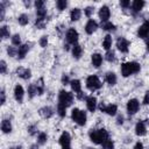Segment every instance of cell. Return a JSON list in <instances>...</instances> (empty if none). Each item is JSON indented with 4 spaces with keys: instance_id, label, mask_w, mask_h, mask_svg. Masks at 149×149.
<instances>
[{
    "instance_id": "obj_21",
    "label": "cell",
    "mask_w": 149,
    "mask_h": 149,
    "mask_svg": "<svg viewBox=\"0 0 149 149\" xmlns=\"http://www.w3.org/2000/svg\"><path fill=\"white\" fill-rule=\"evenodd\" d=\"M71 52H72V56H73V58H76V59H79L80 57H81V54H83V48H81V45L80 44H74L73 47H72V49H71Z\"/></svg>"
},
{
    "instance_id": "obj_56",
    "label": "cell",
    "mask_w": 149,
    "mask_h": 149,
    "mask_svg": "<svg viewBox=\"0 0 149 149\" xmlns=\"http://www.w3.org/2000/svg\"><path fill=\"white\" fill-rule=\"evenodd\" d=\"M62 149H71V147H69V148H62Z\"/></svg>"
},
{
    "instance_id": "obj_50",
    "label": "cell",
    "mask_w": 149,
    "mask_h": 149,
    "mask_svg": "<svg viewBox=\"0 0 149 149\" xmlns=\"http://www.w3.org/2000/svg\"><path fill=\"white\" fill-rule=\"evenodd\" d=\"M0 95H1V105H3V104H5V101H6V94H5V91H3V90L1 91Z\"/></svg>"
},
{
    "instance_id": "obj_31",
    "label": "cell",
    "mask_w": 149,
    "mask_h": 149,
    "mask_svg": "<svg viewBox=\"0 0 149 149\" xmlns=\"http://www.w3.org/2000/svg\"><path fill=\"white\" fill-rule=\"evenodd\" d=\"M0 36L2 38H8L10 36V33H9V29L7 26H1L0 28Z\"/></svg>"
},
{
    "instance_id": "obj_5",
    "label": "cell",
    "mask_w": 149,
    "mask_h": 149,
    "mask_svg": "<svg viewBox=\"0 0 149 149\" xmlns=\"http://www.w3.org/2000/svg\"><path fill=\"white\" fill-rule=\"evenodd\" d=\"M102 86V84H101V81H100V79L98 78V76H95V74H92V76H88L87 77V79H86V87L90 90V91H97V90H99L100 87Z\"/></svg>"
},
{
    "instance_id": "obj_26",
    "label": "cell",
    "mask_w": 149,
    "mask_h": 149,
    "mask_svg": "<svg viewBox=\"0 0 149 149\" xmlns=\"http://www.w3.org/2000/svg\"><path fill=\"white\" fill-rule=\"evenodd\" d=\"M80 16H81V10L79 8L71 9V12H70V19H71V21H78L80 19Z\"/></svg>"
},
{
    "instance_id": "obj_54",
    "label": "cell",
    "mask_w": 149,
    "mask_h": 149,
    "mask_svg": "<svg viewBox=\"0 0 149 149\" xmlns=\"http://www.w3.org/2000/svg\"><path fill=\"white\" fill-rule=\"evenodd\" d=\"M146 45H147V51L149 52V40H147V42H146Z\"/></svg>"
},
{
    "instance_id": "obj_38",
    "label": "cell",
    "mask_w": 149,
    "mask_h": 149,
    "mask_svg": "<svg viewBox=\"0 0 149 149\" xmlns=\"http://www.w3.org/2000/svg\"><path fill=\"white\" fill-rule=\"evenodd\" d=\"M12 44L13 45H17V47L21 45V37H20L19 34H15V35L12 36Z\"/></svg>"
},
{
    "instance_id": "obj_34",
    "label": "cell",
    "mask_w": 149,
    "mask_h": 149,
    "mask_svg": "<svg viewBox=\"0 0 149 149\" xmlns=\"http://www.w3.org/2000/svg\"><path fill=\"white\" fill-rule=\"evenodd\" d=\"M101 147H102V149H114V142L112 140L107 139L101 143Z\"/></svg>"
},
{
    "instance_id": "obj_27",
    "label": "cell",
    "mask_w": 149,
    "mask_h": 149,
    "mask_svg": "<svg viewBox=\"0 0 149 149\" xmlns=\"http://www.w3.org/2000/svg\"><path fill=\"white\" fill-rule=\"evenodd\" d=\"M101 28L106 31H115L116 30V27L114 23H112L111 21H106V22H102L101 23Z\"/></svg>"
},
{
    "instance_id": "obj_44",
    "label": "cell",
    "mask_w": 149,
    "mask_h": 149,
    "mask_svg": "<svg viewBox=\"0 0 149 149\" xmlns=\"http://www.w3.org/2000/svg\"><path fill=\"white\" fill-rule=\"evenodd\" d=\"M93 10H94L93 7H90V6H88V7H86V8L84 9V14H85L87 17H90V16L93 14Z\"/></svg>"
},
{
    "instance_id": "obj_53",
    "label": "cell",
    "mask_w": 149,
    "mask_h": 149,
    "mask_svg": "<svg viewBox=\"0 0 149 149\" xmlns=\"http://www.w3.org/2000/svg\"><path fill=\"white\" fill-rule=\"evenodd\" d=\"M29 149H38V144H31Z\"/></svg>"
},
{
    "instance_id": "obj_1",
    "label": "cell",
    "mask_w": 149,
    "mask_h": 149,
    "mask_svg": "<svg viewBox=\"0 0 149 149\" xmlns=\"http://www.w3.org/2000/svg\"><path fill=\"white\" fill-rule=\"evenodd\" d=\"M88 136H90V140H91L93 143H95V144H101L105 140L109 139V137H108V132H107L106 129H104V128L90 130Z\"/></svg>"
},
{
    "instance_id": "obj_17",
    "label": "cell",
    "mask_w": 149,
    "mask_h": 149,
    "mask_svg": "<svg viewBox=\"0 0 149 149\" xmlns=\"http://www.w3.org/2000/svg\"><path fill=\"white\" fill-rule=\"evenodd\" d=\"M16 74L22 78V79H29L31 77V71L29 69H26V68H17L16 69Z\"/></svg>"
},
{
    "instance_id": "obj_7",
    "label": "cell",
    "mask_w": 149,
    "mask_h": 149,
    "mask_svg": "<svg viewBox=\"0 0 149 149\" xmlns=\"http://www.w3.org/2000/svg\"><path fill=\"white\" fill-rule=\"evenodd\" d=\"M99 109L101 111V112H104V113H106V114H108V115H115L116 114V112H118V106L116 105H114V104H109V105H105L104 102H101L100 105H99Z\"/></svg>"
},
{
    "instance_id": "obj_52",
    "label": "cell",
    "mask_w": 149,
    "mask_h": 149,
    "mask_svg": "<svg viewBox=\"0 0 149 149\" xmlns=\"http://www.w3.org/2000/svg\"><path fill=\"white\" fill-rule=\"evenodd\" d=\"M122 123H123V116L119 115L118 116V125H122Z\"/></svg>"
},
{
    "instance_id": "obj_39",
    "label": "cell",
    "mask_w": 149,
    "mask_h": 149,
    "mask_svg": "<svg viewBox=\"0 0 149 149\" xmlns=\"http://www.w3.org/2000/svg\"><path fill=\"white\" fill-rule=\"evenodd\" d=\"M56 6H57V8H58L59 10H64V9L66 8V6H68V2H66L65 0H58V1L56 2Z\"/></svg>"
},
{
    "instance_id": "obj_14",
    "label": "cell",
    "mask_w": 149,
    "mask_h": 149,
    "mask_svg": "<svg viewBox=\"0 0 149 149\" xmlns=\"http://www.w3.org/2000/svg\"><path fill=\"white\" fill-rule=\"evenodd\" d=\"M98 15H99V19L101 20V22H106V21H108L109 16H111L109 8H108L107 6H102V7L99 9Z\"/></svg>"
},
{
    "instance_id": "obj_46",
    "label": "cell",
    "mask_w": 149,
    "mask_h": 149,
    "mask_svg": "<svg viewBox=\"0 0 149 149\" xmlns=\"http://www.w3.org/2000/svg\"><path fill=\"white\" fill-rule=\"evenodd\" d=\"M35 7H36V9L43 8V7H44V1H42V0H36V1H35Z\"/></svg>"
},
{
    "instance_id": "obj_32",
    "label": "cell",
    "mask_w": 149,
    "mask_h": 149,
    "mask_svg": "<svg viewBox=\"0 0 149 149\" xmlns=\"http://www.w3.org/2000/svg\"><path fill=\"white\" fill-rule=\"evenodd\" d=\"M17 22H19L21 26H26V24H28V22H29V17H28V15H27V14H21V15H19V17H17Z\"/></svg>"
},
{
    "instance_id": "obj_41",
    "label": "cell",
    "mask_w": 149,
    "mask_h": 149,
    "mask_svg": "<svg viewBox=\"0 0 149 149\" xmlns=\"http://www.w3.org/2000/svg\"><path fill=\"white\" fill-rule=\"evenodd\" d=\"M7 54H8L10 57H14V56L17 55V49H15V47L10 45V47L7 48Z\"/></svg>"
},
{
    "instance_id": "obj_45",
    "label": "cell",
    "mask_w": 149,
    "mask_h": 149,
    "mask_svg": "<svg viewBox=\"0 0 149 149\" xmlns=\"http://www.w3.org/2000/svg\"><path fill=\"white\" fill-rule=\"evenodd\" d=\"M6 70H7L6 62H5V61H1V62H0V72H1V73H6Z\"/></svg>"
},
{
    "instance_id": "obj_4",
    "label": "cell",
    "mask_w": 149,
    "mask_h": 149,
    "mask_svg": "<svg viewBox=\"0 0 149 149\" xmlns=\"http://www.w3.org/2000/svg\"><path fill=\"white\" fill-rule=\"evenodd\" d=\"M73 102V94L71 92H68L65 90H62L59 91V94H58V104L65 106V107H69L71 106Z\"/></svg>"
},
{
    "instance_id": "obj_3",
    "label": "cell",
    "mask_w": 149,
    "mask_h": 149,
    "mask_svg": "<svg viewBox=\"0 0 149 149\" xmlns=\"http://www.w3.org/2000/svg\"><path fill=\"white\" fill-rule=\"evenodd\" d=\"M71 119H72V121H74L77 125L84 126V125L86 123L87 116H86V113H85L84 111H81V109H79V108H73L72 112H71Z\"/></svg>"
},
{
    "instance_id": "obj_40",
    "label": "cell",
    "mask_w": 149,
    "mask_h": 149,
    "mask_svg": "<svg viewBox=\"0 0 149 149\" xmlns=\"http://www.w3.org/2000/svg\"><path fill=\"white\" fill-rule=\"evenodd\" d=\"M105 56H106V59H107L108 62H114V61H115V54H114L113 50H108Z\"/></svg>"
},
{
    "instance_id": "obj_15",
    "label": "cell",
    "mask_w": 149,
    "mask_h": 149,
    "mask_svg": "<svg viewBox=\"0 0 149 149\" xmlns=\"http://www.w3.org/2000/svg\"><path fill=\"white\" fill-rule=\"evenodd\" d=\"M97 29H98V23H97V21L90 19V20L87 21V23L85 24V31H86L88 35H91V34H93Z\"/></svg>"
},
{
    "instance_id": "obj_25",
    "label": "cell",
    "mask_w": 149,
    "mask_h": 149,
    "mask_svg": "<svg viewBox=\"0 0 149 149\" xmlns=\"http://www.w3.org/2000/svg\"><path fill=\"white\" fill-rule=\"evenodd\" d=\"M1 130L3 134H8L12 132V123L9 120H2L1 122Z\"/></svg>"
},
{
    "instance_id": "obj_24",
    "label": "cell",
    "mask_w": 149,
    "mask_h": 149,
    "mask_svg": "<svg viewBox=\"0 0 149 149\" xmlns=\"http://www.w3.org/2000/svg\"><path fill=\"white\" fill-rule=\"evenodd\" d=\"M70 85H71L72 91H73L76 94H78L79 92H81V83H80V80H78V79H72V80L70 81Z\"/></svg>"
},
{
    "instance_id": "obj_16",
    "label": "cell",
    "mask_w": 149,
    "mask_h": 149,
    "mask_svg": "<svg viewBox=\"0 0 149 149\" xmlns=\"http://www.w3.org/2000/svg\"><path fill=\"white\" fill-rule=\"evenodd\" d=\"M54 109L50 107V106H44V107H42V108H40V111H38V114L42 116V118H44V119H49V118H51L52 115H54Z\"/></svg>"
},
{
    "instance_id": "obj_2",
    "label": "cell",
    "mask_w": 149,
    "mask_h": 149,
    "mask_svg": "<svg viewBox=\"0 0 149 149\" xmlns=\"http://www.w3.org/2000/svg\"><path fill=\"white\" fill-rule=\"evenodd\" d=\"M141 66L137 62H127L121 65V74L123 77H129L134 73L140 72Z\"/></svg>"
},
{
    "instance_id": "obj_55",
    "label": "cell",
    "mask_w": 149,
    "mask_h": 149,
    "mask_svg": "<svg viewBox=\"0 0 149 149\" xmlns=\"http://www.w3.org/2000/svg\"><path fill=\"white\" fill-rule=\"evenodd\" d=\"M9 149H22L20 146H17V147H12V148H9Z\"/></svg>"
},
{
    "instance_id": "obj_10",
    "label": "cell",
    "mask_w": 149,
    "mask_h": 149,
    "mask_svg": "<svg viewBox=\"0 0 149 149\" xmlns=\"http://www.w3.org/2000/svg\"><path fill=\"white\" fill-rule=\"evenodd\" d=\"M149 35V20H146L137 29V36L141 38H147Z\"/></svg>"
},
{
    "instance_id": "obj_8",
    "label": "cell",
    "mask_w": 149,
    "mask_h": 149,
    "mask_svg": "<svg viewBox=\"0 0 149 149\" xmlns=\"http://www.w3.org/2000/svg\"><path fill=\"white\" fill-rule=\"evenodd\" d=\"M116 48H118V50L120 52H123V54L128 52V50H129V41L126 40L125 37H119L118 41H116Z\"/></svg>"
},
{
    "instance_id": "obj_20",
    "label": "cell",
    "mask_w": 149,
    "mask_h": 149,
    "mask_svg": "<svg viewBox=\"0 0 149 149\" xmlns=\"http://www.w3.org/2000/svg\"><path fill=\"white\" fill-rule=\"evenodd\" d=\"M91 62H92V65L94 68H99L101 65V63H102V56L100 54H98V52L92 54L91 55Z\"/></svg>"
},
{
    "instance_id": "obj_33",
    "label": "cell",
    "mask_w": 149,
    "mask_h": 149,
    "mask_svg": "<svg viewBox=\"0 0 149 149\" xmlns=\"http://www.w3.org/2000/svg\"><path fill=\"white\" fill-rule=\"evenodd\" d=\"M47 141H48V135L45 133H38V135H37V143L38 144H45Z\"/></svg>"
},
{
    "instance_id": "obj_43",
    "label": "cell",
    "mask_w": 149,
    "mask_h": 149,
    "mask_svg": "<svg viewBox=\"0 0 149 149\" xmlns=\"http://www.w3.org/2000/svg\"><path fill=\"white\" fill-rule=\"evenodd\" d=\"M28 133H29L30 135H36V134H37V127H36L35 125L29 126V127H28Z\"/></svg>"
},
{
    "instance_id": "obj_18",
    "label": "cell",
    "mask_w": 149,
    "mask_h": 149,
    "mask_svg": "<svg viewBox=\"0 0 149 149\" xmlns=\"http://www.w3.org/2000/svg\"><path fill=\"white\" fill-rule=\"evenodd\" d=\"M29 49H30V47H29V44H28V43L20 45V47H19V49H17V55H16V56H17V58H19V59H23V58L26 57V55L28 54Z\"/></svg>"
},
{
    "instance_id": "obj_51",
    "label": "cell",
    "mask_w": 149,
    "mask_h": 149,
    "mask_svg": "<svg viewBox=\"0 0 149 149\" xmlns=\"http://www.w3.org/2000/svg\"><path fill=\"white\" fill-rule=\"evenodd\" d=\"M134 149H143V144H142V142H136V144L134 146Z\"/></svg>"
},
{
    "instance_id": "obj_48",
    "label": "cell",
    "mask_w": 149,
    "mask_h": 149,
    "mask_svg": "<svg viewBox=\"0 0 149 149\" xmlns=\"http://www.w3.org/2000/svg\"><path fill=\"white\" fill-rule=\"evenodd\" d=\"M70 81H71V80L69 79V76L64 73V74L62 76V83H63L64 85H68V84H70Z\"/></svg>"
},
{
    "instance_id": "obj_22",
    "label": "cell",
    "mask_w": 149,
    "mask_h": 149,
    "mask_svg": "<svg viewBox=\"0 0 149 149\" xmlns=\"http://www.w3.org/2000/svg\"><path fill=\"white\" fill-rule=\"evenodd\" d=\"M144 5H146L144 1H142V0H135V1L132 2V10L134 13H139L144 7Z\"/></svg>"
},
{
    "instance_id": "obj_42",
    "label": "cell",
    "mask_w": 149,
    "mask_h": 149,
    "mask_svg": "<svg viewBox=\"0 0 149 149\" xmlns=\"http://www.w3.org/2000/svg\"><path fill=\"white\" fill-rule=\"evenodd\" d=\"M38 43H40V45H41L42 48H45V47L48 45V36H45V35L42 36V37L40 38V42H38Z\"/></svg>"
},
{
    "instance_id": "obj_28",
    "label": "cell",
    "mask_w": 149,
    "mask_h": 149,
    "mask_svg": "<svg viewBox=\"0 0 149 149\" xmlns=\"http://www.w3.org/2000/svg\"><path fill=\"white\" fill-rule=\"evenodd\" d=\"M112 42H113L112 36L111 35H106L105 38H104V41H102V48L108 51L111 49V47H112Z\"/></svg>"
},
{
    "instance_id": "obj_47",
    "label": "cell",
    "mask_w": 149,
    "mask_h": 149,
    "mask_svg": "<svg viewBox=\"0 0 149 149\" xmlns=\"http://www.w3.org/2000/svg\"><path fill=\"white\" fill-rule=\"evenodd\" d=\"M120 6L123 7V8H128L130 6V1L129 0H121L120 1Z\"/></svg>"
},
{
    "instance_id": "obj_11",
    "label": "cell",
    "mask_w": 149,
    "mask_h": 149,
    "mask_svg": "<svg viewBox=\"0 0 149 149\" xmlns=\"http://www.w3.org/2000/svg\"><path fill=\"white\" fill-rule=\"evenodd\" d=\"M59 144L62 148H69L71 147V136L68 132H63L59 136Z\"/></svg>"
},
{
    "instance_id": "obj_49",
    "label": "cell",
    "mask_w": 149,
    "mask_h": 149,
    "mask_svg": "<svg viewBox=\"0 0 149 149\" xmlns=\"http://www.w3.org/2000/svg\"><path fill=\"white\" fill-rule=\"evenodd\" d=\"M143 105H149V91H147L143 97Z\"/></svg>"
},
{
    "instance_id": "obj_13",
    "label": "cell",
    "mask_w": 149,
    "mask_h": 149,
    "mask_svg": "<svg viewBox=\"0 0 149 149\" xmlns=\"http://www.w3.org/2000/svg\"><path fill=\"white\" fill-rule=\"evenodd\" d=\"M146 121H139L135 126V134L137 136H144L147 134V126Z\"/></svg>"
},
{
    "instance_id": "obj_19",
    "label": "cell",
    "mask_w": 149,
    "mask_h": 149,
    "mask_svg": "<svg viewBox=\"0 0 149 149\" xmlns=\"http://www.w3.org/2000/svg\"><path fill=\"white\" fill-rule=\"evenodd\" d=\"M86 107L90 112H94L97 108V99L93 95H90L86 98Z\"/></svg>"
},
{
    "instance_id": "obj_57",
    "label": "cell",
    "mask_w": 149,
    "mask_h": 149,
    "mask_svg": "<svg viewBox=\"0 0 149 149\" xmlns=\"http://www.w3.org/2000/svg\"><path fill=\"white\" fill-rule=\"evenodd\" d=\"M90 149H93V148H90Z\"/></svg>"
},
{
    "instance_id": "obj_6",
    "label": "cell",
    "mask_w": 149,
    "mask_h": 149,
    "mask_svg": "<svg viewBox=\"0 0 149 149\" xmlns=\"http://www.w3.org/2000/svg\"><path fill=\"white\" fill-rule=\"evenodd\" d=\"M65 38H66L68 44L74 45V44H77V42H78L79 34H78V31H77L74 28H69L68 31H66V34H65Z\"/></svg>"
},
{
    "instance_id": "obj_12",
    "label": "cell",
    "mask_w": 149,
    "mask_h": 149,
    "mask_svg": "<svg viewBox=\"0 0 149 149\" xmlns=\"http://www.w3.org/2000/svg\"><path fill=\"white\" fill-rule=\"evenodd\" d=\"M23 97H24V90L21 85H15L14 87V98L17 102H22L23 101Z\"/></svg>"
},
{
    "instance_id": "obj_35",
    "label": "cell",
    "mask_w": 149,
    "mask_h": 149,
    "mask_svg": "<svg viewBox=\"0 0 149 149\" xmlns=\"http://www.w3.org/2000/svg\"><path fill=\"white\" fill-rule=\"evenodd\" d=\"M57 113H58V115L61 118H64L66 115V107L63 106V105H61V104H58L57 105Z\"/></svg>"
},
{
    "instance_id": "obj_23",
    "label": "cell",
    "mask_w": 149,
    "mask_h": 149,
    "mask_svg": "<svg viewBox=\"0 0 149 149\" xmlns=\"http://www.w3.org/2000/svg\"><path fill=\"white\" fill-rule=\"evenodd\" d=\"M105 80H106V83L108 84V85H111V86H113V85H115L116 84V74L114 73V72H107L106 74H105Z\"/></svg>"
},
{
    "instance_id": "obj_36",
    "label": "cell",
    "mask_w": 149,
    "mask_h": 149,
    "mask_svg": "<svg viewBox=\"0 0 149 149\" xmlns=\"http://www.w3.org/2000/svg\"><path fill=\"white\" fill-rule=\"evenodd\" d=\"M36 16L38 19H45V16H47V9H45V7L40 8V9H36Z\"/></svg>"
},
{
    "instance_id": "obj_9",
    "label": "cell",
    "mask_w": 149,
    "mask_h": 149,
    "mask_svg": "<svg viewBox=\"0 0 149 149\" xmlns=\"http://www.w3.org/2000/svg\"><path fill=\"white\" fill-rule=\"evenodd\" d=\"M126 108H127L128 114H135V113L139 111V108H140V102H139V100H137V99H130V100H128Z\"/></svg>"
},
{
    "instance_id": "obj_29",
    "label": "cell",
    "mask_w": 149,
    "mask_h": 149,
    "mask_svg": "<svg viewBox=\"0 0 149 149\" xmlns=\"http://www.w3.org/2000/svg\"><path fill=\"white\" fill-rule=\"evenodd\" d=\"M36 87H37V93L38 95H42L44 93V81H43V78H40L36 83H35Z\"/></svg>"
},
{
    "instance_id": "obj_37",
    "label": "cell",
    "mask_w": 149,
    "mask_h": 149,
    "mask_svg": "<svg viewBox=\"0 0 149 149\" xmlns=\"http://www.w3.org/2000/svg\"><path fill=\"white\" fill-rule=\"evenodd\" d=\"M35 26L38 28V29H43L45 27V19H38L36 17L35 20Z\"/></svg>"
},
{
    "instance_id": "obj_30",
    "label": "cell",
    "mask_w": 149,
    "mask_h": 149,
    "mask_svg": "<svg viewBox=\"0 0 149 149\" xmlns=\"http://www.w3.org/2000/svg\"><path fill=\"white\" fill-rule=\"evenodd\" d=\"M36 94H38V93H37V87H36L35 83H34V84H30V85L28 86V97L31 99V98H34Z\"/></svg>"
}]
</instances>
